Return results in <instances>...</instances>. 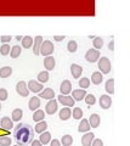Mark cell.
<instances>
[{
	"mask_svg": "<svg viewBox=\"0 0 130 146\" xmlns=\"http://www.w3.org/2000/svg\"><path fill=\"white\" fill-rule=\"evenodd\" d=\"M34 131L27 123H20L15 128V139L20 146H26L34 140Z\"/></svg>",
	"mask_w": 130,
	"mask_h": 146,
	"instance_id": "1",
	"label": "cell"
},
{
	"mask_svg": "<svg viewBox=\"0 0 130 146\" xmlns=\"http://www.w3.org/2000/svg\"><path fill=\"white\" fill-rule=\"evenodd\" d=\"M53 52V44L50 42V40H44L40 45L39 49V55H43V56H50V55Z\"/></svg>",
	"mask_w": 130,
	"mask_h": 146,
	"instance_id": "2",
	"label": "cell"
},
{
	"mask_svg": "<svg viewBox=\"0 0 130 146\" xmlns=\"http://www.w3.org/2000/svg\"><path fill=\"white\" fill-rule=\"evenodd\" d=\"M98 68H100V72L102 74H107V73L111 72V61L108 60V57H101L98 58Z\"/></svg>",
	"mask_w": 130,
	"mask_h": 146,
	"instance_id": "3",
	"label": "cell"
},
{
	"mask_svg": "<svg viewBox=\"0 0 130 146\" xmlns=\"http://www.w3.org/2000/svg\"><path fill=\"white\" fill-rule=\"evenodd\" d=\"M98 58H100V51L98 50H95V49H89L86 54H85V60L88 62H96L98 61Z\"/></svg>",
	"mask_w": 130,
	"mask_h": 146,
	"instance_id": "4",
	"label": "cell"
},
{
	"mask_svg": "<svg viewBox=\"0 0 130 146\" xmlns=\"http://www.w3.org/2000/svg\"><path fill=\"white\" fill-rule=\"evenodd\" d=\"M16 91L18 93V95H21V96H23V98L28 96L29 90H28V86H27V83L24 80H21L16 84Z\"/></svg>",
	"mask_w": 130,
	"mask_h": 146,
	"instance_id": "5",
	"label": "cell"
},
{
	"mask_svg": "<svg viewBox=\"0 0 130 146\" xmlns=\"http://www.w3.org/2000/svg\"><path fill=\"white\" fill-rule=\"evenodd\" d=\"M57 101H59L60 104H62L63 106H66V107H73L74 106V100H73V98L72 96H69V95H60L59 96V99H57Z\"/></svg>",
	"mask_w": 130,
	"mask_h": 146,
	"instance_id": "6",
	"label": "cell"
},
{
	"mask_svg": "<svg viewBox=\"0 0 130 146\" xmlns=\"http://www.w3.org/2000/svg\"><path fill=\"white\" fill-rule=\"evenodd\" d=\"M27 86H28V90L32 91V93H40V91H43V84H40L38 80H29L27 83Z\"/></svg>",
	"mask_w": 130,
	"mask_h": 146,
	"instance_id": "7",
	"label": "cell"
},
{
	"mask_svg": "<svg viewBox=\"0 0 130 146\" xmlns=\"http://www.w3.org/2000/svg\"><path fill=\"white\" fill-rule=\"evenodd\" d=\"M0 128L4 130H11L12 128H13V122L11 118H9V117H3L1 118V121H0Z\"/></svg>",
	"mask_w": 130,
	"mask_h": 146,
	"instance_id": "8",
	"label": "cell"
},
{
	"mask_svg": "<svg viewBox=\"0 0 130 146\" xmlns=\"http://www.w3.org/2000/svg\"><path fill=\"white\" fill-rule=\"evenodd\" d=\"M45 111H46L48 115H53V113L57 111V101L55 99L49 100V102L46 104V106H45Z\"/></svg>",
	"mask_w": 130,
	"mask_h": 146,
	"instance_id": "9",
	"label": "cell"
},
{
	"mask_svg": "<svg viewBox=\"0 0 130 146\" xmlns=\"http://www.w3.org/2000/svg\"><path fill=\"white\" fill-rule=\"evenodd\" d=\"M38 98H43L45 100H52L55 98V91H53V89H51V88H45L43 91H40Z\"/></svg>",
	"mask_w": 130,
	"mask_h": 146,
	"instance_id": "10",
	"label": "cell"
},
{
	"mask_svg": "<svg viewBox=\"0 0 130 146\" xmlns=\"http://www.w3.org/2000/svg\"><path fill=\"white\" fill-rule=\"evenodd\" d=\"M60 91L61 95H68L72 91V83L69 80H63L60 85Z\"/></svg>",
	"mask_w": 130,
	"mask_h": 146,
	"instance_id": "11",
	"label": "cell"
},
{
	"mask_svg": "<svg viewBox=\"0 0 130 146\" xmlns=\"http://www.w3.org/2000/svg\"><path fill=\"white\" fill-rule=\"evenodd\" d=\"M86 95V91L84 89H75L72 91V98H73L74 101H82Z\"/></svg>",
	"mask_w": 130,
	"mask_h": 146,
	"instance_id": "12",
	"label": "cell"
},
{
	"mask_svg": "<svg viewBox=\"0 0 130 146\" xmlns=\"http://www.w3.org/2000/svg\"><path fill=\"white\" fill-rule=\"evenodd\" d=\"M111 105H112V99H111L110 95H101V98H100V106L104 110H107V108L111 107Z\"/></svg>",
	"mask_w": 130,
	"mask_h": 146,
	"instance_id": "13",
	"label": "cell"
},
{
	"mask_svg": "<svg viewBox=\"0 0 130 146\" xmlns=\"http://www.w3.org/2000/svg\"><path fill=\"white\" fill-rule=\"evenodd\" d=\"M89 125H90L91 128H97L98 125H100V123H101V118L100 116L97 115V113H92V115L89 117Z\"/></svg>",
	"mask_w": 130,
	"mask_h": 146,
	"instance_id": "14",
	"label": "cell"
},
{
	"mask_svg": "<svg viewBox=\"0 0 130 146\" xmlns=\"http://www.w3.org/2000/svg\"><path fill=\"white\" fill-rule=\"evenodd\" d=\"M55 65H56V61L55 58H53L52 56H46L45 58H44V66H45L46 71H52L53 68H55Z\"/></svg>",
	"mask_w": 130,
	"mask_h": 146,
	"instance_id": "15",
	"label": "cell"
},
{
	"mask_svg": "<svg viewBox=\"0 0 130 146\" xmlns=\"http://www.w3.org/2000/svg\"><path fill=\"white\" fill-rule=\"evenodd\" d=\"M28 107H29L30 111H37V110H39V107H40V99L38 96L30 98L29 102H28Z\"/></svg>",
	"mask_w": 130,
	"mask_h": 146,
	"instance_id": "16",
	"label": "cell"
},
{
	"mask_svg": "<svg viewBox=\"0 0 130 146\" xmlns=\"http://www.w3.org/2000/svg\"><path fill=\"white\" fill-rule=\"evenodd\" d=\"M71 72H72L73 78H79V77L82 76L83 68H82V66L77 65V63H72V65H71Z\"/></svg>",
	"mask_w": 130,
	"mask_h": 146,
	"instance_id": "17",
	"label": "cell"
},
{
	"mask_svg": "<svg viewBox=\"0 0 130 146\" xmlns=\"http://www.w3.org/2000/svg\"><path fill=\"white\" fill-rule=\"evenodd\" d=\"M95 139V134L94 133H86L82 136V145L83 146H91L92 140Z\"/></svg>",
	"mask_w": 130,
	"mask_h": 146,
	"instance_id": "18",
	"label": "cell"
},
{
	"mask_svg": "<svg viewBox=\"0 0 130 146\" xmlns=\"http://www.w3.org/2000/svg\"><path fill=\"white\" fill-rule=\"evenodd\" d=\"M33 40H34L33 42V52H34V55H39L40 45H42V43H43V36L38 35V36H35Z\"/></svg>",
	"mask_w": 130,
	"mask_h": 146,
	"instance_id": "19",
	"label": "cell"
},
{
	"mask_svg": "<svg viewBox=\"0 0 130 146\" xmlns=\"http://www.w3.org/2000/svg\"><path fill=\"white\" fill-rule=\"evenodd\" d=\"M46 129H48V123L45 121H40L35 124L34 131L38 133V134H42V133H44V131H46Z\"/></svg>",
	"mask_w": 130,
	"mask_h": 146,
	"instance_id": "20",
	"label": "cell"
},
{
	"mask_svg": "<svg viewBox=\"0 0 130 146\" xmlns=\"http://www.w3.org/2000/svg\"><path fill=\"white\" fill-rule=\"evenodd\" d=\"M39 141L42 143V145H48L51 141V133H49V131L42 133L39 136Z\"/></svg>",
	"mask_w": 130,
	"mask_h": 146,
	"instance_id": "21",
	"label": "cell"
},
{
	"mask_svg": "<svg viewBox=\"0 0 130 146\" xmlns=\"http://www.w3.org/2000/svg\"><path fill=\"white\" fill-rule=\"evenodd\" d=\"M89 129H90V125H89L88 119H85V118H82V122L79 123L78 130L80 131V133H88Z\"/></svg>",
	"mask_w": 130,
	"mask_h": 146,
	"instance_id": "22",
	"label": "cell"
},
{
	"mask_svg": "<svg viewBox=\"0 0 130 146\" xmlns=\"http://www.w3.org/2000/svg\"><path fill=\"white\" fill-rule=\"evenodd\" d=\"M72 115V111H71V108L69 107H63L60 111V119L61 121H67V119H69V117Z\"/></svg>",
	"mask_w": 130,
	"mask_h": 146,
	"instance_id": "23",
	"label": "cell"
},
{
	"mask_svg": "<svg viewBox=\"0 0 130 146\" xmlns=\"http://www.w3.org/2000/svg\"><path fill=\"white\" fill-rule=\"evenodd\" d=\"M102 80H104V77H102V73L101 72H94L92 74H91V82L95 85L101 84Z\"/></svg>",
	"mask_w": 130,
	"mask_h": 146,
	"instance_id": "24",
	"label": "cell"
},
{
	"mask_svg": "<svg viewBox=\"0 0 130 146\" xmlns=\"http://www.w3.org/2000/svg\"><path fill=\"white\" fill-rule=\"evenodd\" d=\"M11 74H12V68L10 66L0 68V78H7V77H10Z\"/></svg>",
	"mask_w": 130,
	"mask_h": 146,
	"instance_id": "25",
	"label": "cell"
},
{
	"mask_svg": "<svg viewBox=\"0 0 130 146\" xmlns=\"http://www.w3.org/2000/svg\"><path fill=\"white\" fill-rule=\"evenodd\" d=\"M33 38L32 36H29V35H26L22 38V46H23L24 49H29L30 46L33 45Z\"/></svg>",
	"mask_w": 130,
	"mask_h": 146,
	"instance_id": "26",
	"label": "cell"
},
{
	"mask_svg": "<svg viewBox=\"0 0 130 146\" xmlns=\"http://www.w3.org/2000/svg\"><path fill=\"white\" fill-rule=\"evenodd\" d=\"M44 117H45V112L43 110H37L33 113V121H35L37 123L40 121H44Z\"/></svg>",
	"mask_w": 130,
	"mask_h": 146,
	"instance_id": "27",
	"label": "cell"
},
{
	"mask_svg": "<svg viewBox=\"0 0 130 146\" xmlns=\"http://www.w3.org/2000/svg\"><path fill=\"white\" fill-rule=\"evenodd\" d=\"M22 116H23V111H22L21 108H16V110H13L12 111V118L11 119L13 122H20Z\"/></svg>",
	"mask_w": 130,
	"mask_h": 146,
	"instance_id": "28",
	"label": "cell"
},
{
	"mask_svg": "<svg viewBox=\"0 0 130 146\" xmlns=\"http://www.w3.org/2000/svg\"><path fill=\"white\" fill-rule=\"evenodd\" d=\"M49 78H50V77H49L48 71H43L38 74V82L40 84H44V83H46V82H49Z\"/></svg>",
	"mask_w": 130,
	"mask_h": 146,
	"instance_id": "29",
	"label": "cell"
},
{
	"mask_svg": "<svg viewBox=\"0 0 130 146\" xmlns=\"http://www.w3.org/2000/svg\"><path fill=\"white\" fill-rule=\"evenodd\" d=\"M105 88H106V91H107V93H108V94H114V79H108V80H107L106 82V86H105Z\"/></svg>",
	"mask_w": 130,
	"mask_h": 146,
	"instance_id": "30",
	"label": "cell"
},
{
	"mask_svg": "<svg viewBox=\"0 0 130 146\" xmlns=\"http://www.w3.org/2000/svg\"><path fill=\"white\" fill-rule=\"evenodd\" d=\"M21 51H22L21 46H18V45H15V46L11 48V50H10V56L12 58H17L21 55Z\"/></svg>",
	"mask_w": 130,
	"mask_h": 146,
	"instance_id": "31",
	"label": "cell"
},
{
	"mask_svg": "<svg viewBox=\"0 0 130 146\" xmlns=\"http://www.w3.org/2000/svg\"><path fill=\"white\" fill-rule=\"evenodd\" d=\"M60 143L63 145V146H71L72 144H73V138H72L71 135H68V134H67V135H63V136H62V139H61Z\"/></svg>",
	"mask_w": 130,
	"mask_h": 146,
	"instance_id": "32",
	"label": "cell"
},
{
	"mask_svg": "<svg viewBox=\"0 0 130 146\" xmlns=\"http://www.w3.org/2000/svg\"><path fill=\"white\" fill-rule=\"evenodd\" d=\"M92 45H94V48H95V50L101 49L102 46H104V39H102L101 36H96L92 42Z\"/></svg>",
	"mask_w": 130,
	"mask_h": 146,
	"instance_id": "33",
	"label": "cell"
},
{
	"mask_svg": "<svg viewBox=\"0 0 130 146\" xmlns=\"http://www.w3.org/2000/svg\"><path fill=\"white\" fill-rule=\"evenodd\" d=\"M72 115H73L74 119H82V117H83L82 108H80V107H74L73 111H72Z\"/></svg>",
	"mask_w": 130,
	"mask_h": 146,
	"instance_id": "34",
	"label": "cell"
},
{
	"mask_svg": "<svg viewBox=\"0 0 130 146\" xmlns=\"http://www.w3.org/2000/svg\"><path fill=\"white\" fill-rule=\"evenodd\" d=\"M67 49H68L69 52H75L78 49V44L75 40H69L68 44H67Z\"/></svg>",
	"mask_w": 130,
	"mask_h": 146,
	"instance_id": "35",
	"label": "cell"
},
{
	"mask_svg": "<svg viewBox=\"0 0 130 146\" xmlns=\"http://www.w3.org/2000/svg\"><path fill=\"white\" fill-rule=\"evenodd\" d=\"M84 100H85V102H86V105H89V106H92V105L96 102V99H95V96H94L92 94H86L85 95V98H84Z\"/></svg>",
	"mask_w": 130,
	"mask_h": 146,
	"instance_id": "36",
	"label": "cell"
},
{
	"mask_svg": "<svg viewBox=\"0 0 130 146\" xmlns=\"http://www.w3.org/2000/svg\"><path fill=\"white\" fill-rule=\"evenodd\" d=\"M89 85H90V79L89 78H86V77H85V78H82L79 80V86L82 89H86V88H89Z\"/></svg>",
	"mask_w": 130,
	"mask_h": 146,
	"instance_id": "37",
	"label": "cell"
},
{
	"mask_svg": "<svg viewBox=\"0 0 130 146\" xmlns=\"http://www.w3.org/2000/svg\"><path fill=\"white\" fill-rule=\"evenodd\" d=\"M12 140L9 136H0V146H10Z\"/></svg>",
	"mask_w": 130,
	"mask_h": 146,
	"instance_id": "38",
	"label": "cell"
},
{
	"mask_svg": "<svg viewBox=\"0 0 130 146\" xmlns=\"http://www.w3.org/2000/svg\"><path fill=\"white\" fill-rule=\"evenodd\" d=\"M10 50H11L10 45L9 44H3L1 48H0V52H1V55H4V56H6V55L10 54Z\"/></svg>",
	"mask_w": 130,
	"mask_h": 146,
	"instance_id": "39",
	"label": "cell"
},
{
	"mask_svg": "<svg viewBox=\"0 0 130 146\" xmlns=\"http://www.w3.org/2000/svg\"><path fill=\"white\" fill-rule=\"evenodd\" d=\"M7 98H9L7 90L4 89V88H1V89H0V101H6Z\"/></svg>",
	"mask_w": 130,
	"mask_h": 146,
	"instance_id": "40",
	"label": "cell"
},
{
	"mask_svg": "<svg viewBox=\"0 0 130 146\" xmlns=\"http://www.w3.org/2000/svg\"><path fill=\"white\" fill-rule=\"evenodd\" d=\"M11 39H12L11 35H1L0 36V42L3 44H7L9 42H11Z\"/></svg>",
	"mask_w": 130,
	"mask_h": 146,
	"instance_id": "41",
	"label": "cell"
},
{
	"mask_svg": "<svg viewBox=\"0 0 130 146\" xmlns=\"http://www.w3.org/2000/svg\"><path fill=\"white\" fill-rule=\"evenodd\" d=\"M91 146H104V141L101 139H94L91 143Z\"/></svg>",
	"mask_w": 130,
	"mask_h": 146,
	"instance_id": "42",
	"label": "cell"
},
{
	"mask_svg": "<svg viewBox=\"0 0 130 146\" xmlns=\"http://www.w3.org/2000/svg\"><path fill=\"white\" fill-rule=\"evenodd\" d=\"M50 146H61L60 140H57V139H52V140L50 141Z\"/></svg>",
	"mask_w": 130,
	"mask_h": 146,
	"instance_id": "43",
	"label": "cell"
},
{
	"mask_svg": "<svg viewBox=\"0 0 130 146\" xmlns=\"http://www.w3.org/2000/svg\"><path fill=\"white\" fill-rule=\"evenodd\" d=\"M30 146H43V145L39 140H33L32 143H30Z\"/></svg>",
	"mask_w": 130,
	"mask_h": 146,
	"instance_id": "44",
	"label": "cell"
},
{
	"mask_svg": "<svg viewBox=\"0 0 130 146\" xmlns=\"http://www.w3.org/2000/svg\"><path fill=\"white\" fill-rule=\"evenodd\" d=\"M53 39H55L56 42H62V40L65 39V35H55L53 36Z\"/></svg>",
	"mask_w": 130,
	"mask_h": 146,
	"instance_id": "45",
	"label": "cell"
},
{
	"mask_svg": "<svg viewBox=\"0 0 130 146\" xmlns=\"http://www.w3.org/2000/svg\"><path fill=\"white\" fill-rule=\"evenodd\" d=\"M113 48H114V42H113V40H112V42L108 44V49H110V50H114Z\"/></svg>",
	"mask_w": 130,
	"mask_h": 146,
	"instance_id": "46",
	"label": "cell"
},
{
	"mask_svg": "<svg viewBox=\"0 0 130 146\" xmlns=\"http://www.w3.org/2000/svg\"><path fill=\"white\" fill-rule=\"evenodd\" d=\"M22 38H23V36H21V35H17V36H16L17 40H22Z\"/></svg>",
	"mask_w": 130,
	"mask_h": 146,
	"instance_id": "47",
	"label": "cell"
},
{
	"mask_svg": "<svg viewBox=\"0 0 130 146\" xmlns=\"http://www.w3.org/2000/svg\"><path fill=\"white\" fill-rule=\"evenodd\" d=\"M0 110H1V104H0Z\"/></svg>",
	"mask_w": 130,
	"mask_h": 146,
	"instance_id": "48",
	"label": "cell"
},
{
	"mask_svg": "<svg viewBox=\"0 0 130 146\" xmlns=\"http://www.w3.org/2000/svg\"><path fill=\"white\" fill-rule=\"evenodd\" d=\"M13 146H20V145H13Z\"/></svg>",
	"mask_w": 130,
	"mask_h": 146,
	"instance_id": "49",
	"label": "cell"
}]
</instances>
